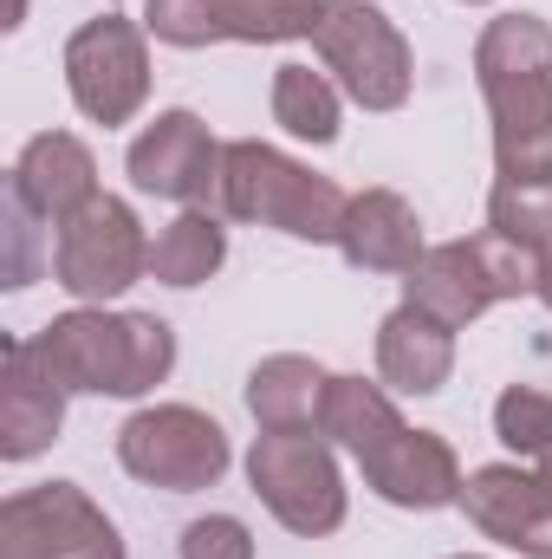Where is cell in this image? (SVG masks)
Listing matches in <instances>:
<instances>
[{"label": "cell", "instance_id": "20", "mask_svg": "<svg viewBox=\"0 0 552 559\" xmlns=\"http://www.w3.org/2000/svg\"><path fill=\"white\" fill-rule=\"evenodd\" d=\"M404 429V411H397V397L384 391V384H364V378H332V391H325V417H319V436L325 442H338L345 455H377L391 436Z\"/></svg>", "mask_w": 552, "mask_h": 559}, {"label": "cell", "instance_id": "30", "mask_svg": "<svg viewBox=\"0 0 552 559\" xmlns=\"http://www.w3.org/2000/svg\"><path fill=\"white\" fill-rule=\"evenodd\" d=\"M533 468H540V475H547V481H552V449H547V455H540V462H533Z\"/></svg>", "mask_w": 552, "mask_h": 559}, {"label": "cell", "instance_id": "23", "mask_svg": "<svg viewBox=\"0 0 552 559\" xmlns=\"http://www.w3.org/2000/svg\"><path fill=\"white\" fill-rule=\"evenodd\" d=\"M494 436H501L514 455L540 462L552 449V391H540V384H507V391L494 397Z\"/></svg>", "mask_w": 552, "mask_h": 559}, {"label": "cell", "instance_id": "14", "mask_svg": "<svg viewBox=\"0 0 552 559\" xmlns=\"http://www.w3.org/2000/svg\"><path fill=\"white\" fill-rule=\"evenodd\" d=\"M364 468V481L391 501V508H416V514H429V508H448V501H461V462H455V449L435 436V429H397L377 455H364L358 462Z\"/></svg>", "mask_w": 552, "mask_h": 559}, {"label": "cell", "instance_id": "21", "mask_svg": "<svg viewBox=\"0 0 552 559\" xmlns=\"http://www.w3.org/2000/svg\"><path fill=\"white\" fill-rule=\"evenodd\" d=\"M221 261H228V228L208 209H182L149 241V280H163V286H202L221 274Z\"/></svg>", "mask_w": 552, "mask_h": 559}, {"label": "cell", "instance_id": "12", "mask_svg": "<svg viewBox=\"0 0 552 559\" xmlns=\"http://www.w3.org/2000/svg\"><path fill=\"white\" fill-rule=\"evenodd\" d=\"M468 521L527 559H552V481L520 462H488L461 481Z\"/></svg>", "mask_w": 552, "mask_h": 559}, {"label": "cell", "instance_id": "24", "mask_svg": "<svg viewBox=\"0 0 552 559\" xmlns=\"http://www.w3.org/2000/svg\"><path fill=\"white\" fill-rule=\"evenodd\" d=\"M475 254H481V267H488V280H494L501 299L540 293L547 248H527V241H514V235H501V228H481V235H475Z\"/></svg>", "mask_w": 552, "mask_h": 559}, {"label": "cell", "instance_id": "31", "mask_svg": "<svg viewBox=\"0 0 552 559\" xmlns=\"http://www.w3.org/2000/svg\"><path fill=\"white\" fill-rule=\"evenodd\" d=\"M461 7H488V0H461Z\"/></svg>", "mask_w": 552, "mask_h": 559}, {"label": "cell", "instance_id": "25", "mask_svg": "<svg viewBox=\"0 0 552 559\" xmlns=\"http://www.w3.org/2000/svg\"><path fill=\"white\" fill-rule=\"evenodd\" d=\"M488 228L527 241V248H552V189H520V182H494L488 195Z\"/></svg>", "mask_w": 552, "mask_h": 559}, {"label": "cell", "instance_id": "8", "mask_svg": "<svg viewBox=\"0 0 552 559\" xmlns=\"http://www.w3.org/2000/svg\"><path fill=\"white\" fill-rule=\"evenodd\" d=\"M0 559H124V534L79 481H39L7 495Z\"/></svg>", "mask_w": 552, "mask_h": 559}, {"label": "cell", "instance_id": "27", "mask_svg": "<svg viewBox=\"0 0 552 559\" xmlns=\"http://www.w3.org/2000/svg\"><path fill=\"white\" fill-rule=\"evenodd\" d=\"M182 559H254V534L235 514H202L182 527Z\"/></svg>", "mask_w": 552, "mask_h": 559}, {"label": "cell", "instance_id": "29", "mask_svg": "<svg viewBox=\"0 0 552 559\" xmlns=\"http://www.w3.org/2000/svg\"><path fill=\"white\" fill-rule=\"evenodd\" d=\"M26 20V0H13V13H7V26H20Z\"/></svg>", "mask_w": 552, "mask_h": 559}, {"label": "cell", "instance_id": "32", "mask_svg": "<svg viewBox=\"0 0 552 559\" xmlns=\"http://www.w3.org/2000/svg\"><path fill=\"white\" fill-rule=\"evenodd\" d=\"M455 559H475V554H455Z\"/></svg>", "mask_w": 552, "mask_h": 559}, {"label": "cell", "instance_id": "11", "mask_svg": "<svg viewBox=\"0 0 552 559\" xmlns=\"http://www.w3.org/2000/svg\"><path fill=\"white\" fill-rule=\"evenodd\" d=\"M221 150L228 143L208 138V124L195 111H156V124H143L137 138H131L124 169H131V182H137L143 195L202 209L221 189Z\"/></svg>", "mask_w": 552, "mask_h": 559}, {"label": "cell", "instance_id": "15", "mask_svg": "<svg viewBox=\"0 0 552 559\" xmlns=\"http://www.w3.org/2000/svg\"><path fill=\"white\" fill-rule=\"evenodd\" d=\"M7 189H13L33 215H46V222L59 228V222H72V215L98 195V156L72 138V131H39V138H26V150L13 156Z\"/></svg>", "mask_w": 552, "mask_h": 559}, {"label": "cell", "instance_id": "26", "mask_svg": "<svg viewBox=\"0 0 552 559\" xmlns=\"http://www.w3.org/2000/svg\"><path fill=\"white\" fill-rule=\"evenodd\" d=\"M46 215H33L13 189H7V254H0V274H7V286H33V274H39V241H46ZM52 248V241H46Z\"/></svg>", "mask_w": 552, "mask_h": 559}, {"label": "cell", "instance_id": "5", "mask_svg": "<svg viewBox=\"0 0 552 559\" xmlns=\"http://www.w3.org/2000/svg\"><path fill=\"white\" fill-rule=\"evenodd\" d=\"M325 72L338 79V92L364 111H404L416 85V52L397 33V20L371 0H325V20L312 33Z\"/></svg>", "mask_w": 552, "mask_h": 559}, {"label": "cell", "instance_id": "9", "mask_svg": "<svg viewBox=\"0 0 552 559\" xmlns=\"http://www.w3.org/2000/svg\"><path fill=\"white\" fill-rule=\"evenodd\" d=\"M65 92L92 124H131L149 98V39L137 20L98 13L65 39Z\"/></svg>", "mask_w": 552, "mask_h": 559}, {"label": "cell", "instance_id": "17", "mask_svg": "<svg viewBox=\"0 0 552 559\" xmlns=\"http://www.w3.org/2000/svg\"><path fill=\"white\" fill-rule=\"evenodd\" d=\"M338 254H345L351 267H364V274H410L429 248H422L416 209L397 189H364V195H351V209H345Z\"/></svg>", "mask_w": 552, "mask_h": 559}, {"label": "cell", "instance_id": "1", "mask_svg": "<svg viewBox=\"0 0 552 559\" xmlns=\"http://www.w3.org/2000/svg\"><path fill=\"white\" fill-rule=\"evenodd\" d=\"M475 79L494 118L501 182L552 189V26L540 13H501L475 39Z\"/></svg>", "mask_w": 552, "mask_h": 559}, {"label": "cell", "instance_id": "2", "mask_svg": "<svg viewBox=\"0 0 552 559\" xmlns=\"http://www.w3.org/2000/svg\"><path fill=\"white\" fill-rule=\"evenodd\" d=\"M33 352L65 384V397H143L176 371V332L156 312L79 306L39 325Z\"/></svg>", "mask_w": 552, "mask_h": 559}, {"label": "cell", "instance_id": "22", "mask_svg": "<svg viewBox=\"0 0 552 559\" xmlns=\"http://www.w3.org/2000/svg\"><path fill=\"white\" fill-rule=\"evenodd\" d=\"M274 124H286L299 143L338 138V79L312 66H279L274 72Z\"/></svg>", "mask_w": 552, "mask_h": 559}, {"label": "cell", "instance_id": "4", "mask_svg": "<svg viewBox=\"0 0 552 559\" xmlns=\"http://www.w3.org/2000/svg\"><path fill=\"white\" fill-rule=\"evenodd\" d=\"M248 481L261 508L299 540L345 527V475L319 429H261L248 449Z\"/></svg>", "mask_w": 552, "mask_h": 559}, {"label": "cell", "instance_id": "16", "mask_svg": "<svg viewBox=\"0 0 552 559\" xmlns=\"http://www.w3.org/2000/svg\"><path fill=\"white\" fill-rule=\"evenodd\" d=\"M377 378L404 397H435L455 378V325L429 319L422 306H397L377 325Z\"/></svg>", "mask_w": 552, "mask_h": 559}, {"label": "cell", "instance_id": "3", "mask_svg": "<svg viewBox=\"0 0 552 559\" xmlns=\"http://www.w3.org/2000/svg\"><path fill=\"white\" fill-rule=\"evenodd\" d=\"M215 209H221L228 222H261V228H279V235H292V241H338L351 195H345L332 176L292 163L274 143L241 138V143L221 150Z\"/></svg>", "mask_w": 552, "mask_h": 559}, {"label": "cell", "instance_id": "13", "mask_svg": "<svg viewBox=\"0 0 552 559\" xmlns=\"http://www.w3.org/2000/svg\"><path fill=\"white\" fill-rule=\"evenodd\" d=\"M59 429H65V384L39 365L33 338H7V358H0V455L33 462L59 442Z\"/></svg>", "mask_w": 552, "mask_h": 559}, {"label": "cell", "instance_id": "28", "mask_svg": "<svg viewBox=\"0 0 552 559\" xmlns=\"http://www.w3.org/2000/svg\"><path fill=\"white\" fill-rule=\"evenodd\" d=\"M540 299H547V312H552V248H547V267H540Z\"/></svg>", "mask_w": 552, "mask_h": 559}, {"label": "cell", "instance_id": "6", "mask_svg": "<svg viewBox=\"0 0 552 559\" xmlns=\"http://www.w3.org/2000/svg\"><path fill=\"white\" fill-rule=\"evenodd\" d=\"M118 462L124 475H137L143 488H163V495H202L228 475L235 449H228V429L195 411V404H149L118 429Z\"/></svg>", "mask_w": 552, "mask_h": 559}, {"label": "cell", "instance_id": "19", "mask_svg": "<svg viewBox=\"0 0 552 559\" xmlns=\"http://www.w3.org/2000/svg\"><path fill=\"white\" fill-rule=\"evenodd\" d=\"M325 391H332V371L312 365V358H299V352L261 358L248 371V411H254L261 429H319Z\"/></svg>", "mask_w": 552, "mask_h": 559}, {"label": "cell", "instance_id": "10", "mask_svg": "<svg viewBox=\"0 0 552 559\" xmlns=\"http://www.w3.org/2000/svg\"><path fill=\"white\" fill-rule=\"evenodd\" d=\"M319 20H325V0H143V33L189 52L215 39H241V46L312 39Z\"/></svg>", "mask_w": 552, "mask_h": 559}, {"label": "cell", "instance_id": "7", "mask_svg": "<svg viewBox=\"0 0 552 559\" xmlns=\"http://www.w3.org/2000/svg\"><path fill=\"white\" fill-rule=\"evenodd\" d=\"M149 274V235H143L137 209L124 195H92L72 222H59V241H52V280L85 299V306H105L118 293H131Z\"/></svg>", "mask_w": 552, "mask_h": 559}, {"label": "cell", "instance_id": "18", "mask_svg": "<svg viewBox=\"0 0 552 559\" xmlns=\"http://www.w3.org/2000/svg\"><path fill=\"white\" fill-rule=\"evenodd\" d=\"M404 299L422 306L429 319H442V325L461 332V325H475L501 293H494V280L481 267L475 241H442V248H429L410 274H404Z\"/></svg>", "mask_w": 552, "mask_h": 559}]
</instances>
